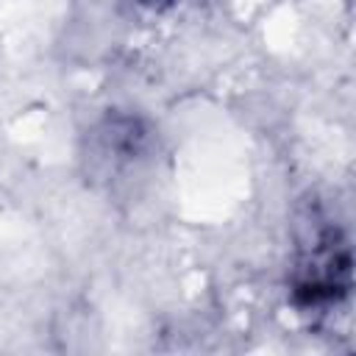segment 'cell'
<instances>
[{
    "label": "cell",
    "mask_w": 356,
    "mask_h": 356,
    "mask_svg": "<svg viewBox=\"0 0 356 356\" xmlns=\"http://www.w3.org/2000/svg\"><path fill=\"white\" fill-rule=\"evenodd\" d=\"M142 3H150V6H164V3H172V0H142Z\"/></svg>",
    "instance_id": "1"
}]
</instances>
